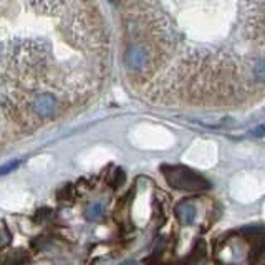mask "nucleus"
Listing matches in <instances>:
<instances>
[{"instance_id": "obj_1", "label": "nucleus", "mask_w": 265, "mask_h": 265, "mask_svg": "<svg viewBox=\"0 0 265 265\" xmlns=\"http://www.w3.org/2000/svg\"><path fill=\"white\" fill-rule=\"evenodd\" d=\"M166 183L172 189L186 192H202L210 189V183L197 171L186 166H161Z\"/></svg>"}, {"instance_id": "obj_2", "label": "nucleus", "mask_w": 265, "mask_h": 265, "mask_svg": "<svg viewBox=\"0 0 265 265\" xmlns=\"http://www.w3.org/2000/svg\"><path fill=\"white\" fill-rule=\"evenodd\" d=\"M32 108L40 118H48L57 111V98L52 93H41L33 100Z\"/></svg>"}, {"instance_id": "obj_3", "label": "nucleus", "mask_w": 265, "mask_h": 265, "mask_svg": "<svg viewBox=\"0 0 265 265\" xmlns=\"http://www.w3.org/2000/svg\"><path fill=\"white\" fill-rule=\"evenodd\" d=\"M242 236L254 247L255 254L265 252V227L263 226H249L242 229Z\"/></svg>"}, {"instance_id": "obj_4", "label": "nucleus", "mask_w": 265, "mask_h": 265, "mask_svg": "<svg viewBox=\"0 0 265 265\" xmlns=\"http://www.w3.org/2000/svg\"><path fill=\"white\" fill-rule=\"evenodd\" d=\"M174 214H176L178 220L183 226H192L197 217V209L191 201H181L176 207H174Z\"/></svg>"}, {"instance_id": "obj_5", "label": "nucleus", "mask_w": 265, "mask_h": 265, "mask_svg": "<svg viewBox=\"0 0 265 265\" xmlns=\"http://www.w3.org/2000/svg\"><path fill=\"white\" fill-rule=\"evenodd\" d=\"M103 215H105V206H103V202H95L86 210V219L90 222H96V220L103 219Z\"/></svg>"}, {"instance_id": "obj_6", "label": "nucleus", "mask_w": 265, "mask_h": 265, "mask_svg": "<svg viewBox=\"0 0 265 265\" xmlns=\"http://www.w3.org/2000/svg\"><path fill=\"white\" fill-rule=\"evenodd\" d=\"M204 254H206V245H204L202 240H199L194 249H192V252L189 254L188 262H189V263H194V262H197V260H201Z\"/></svg>"}, {"instance_id": "obj_7", "label": "nucleus", "mask_w": 265, "mask_h": 265, "mask_svg": "<svg viewBox=\"0 0 265 265\" xmlns=\"http://www.w3.org/2000/svg\"><path fill=\"white\" fill-rule=\"evenodd\" d=\"M7 258L4 260V265H19L27 260V255L23 252H12V254L5 255Z\"/></svg>"}, {"instance_id": "obj_8", "label": "nucleus", "mask_w": 265, "mask_h": 265, "mask_svg": "<svg viewBox=\"0 0 265 265\" xmlns=\"http://www.w3.org/2000/svg\"><path fill=\"white\" fill-rule=\"evenodd\" d=\"M124 171L123 169H114V172H113V176L110 178V186L111 188H114V189H118V188H121V186L124 184Z\"/></svg>"}, {"instance_id": "obj_9", "label": "nucleus", "mask_w": 265, "mask_h": 265, "mask_svg": "<svg viewBox=\"0 0 265 265\" xmlns=\"http://www.w3.org/2000/svg\"><path fill=\"white\" fill-rule=\"evenodd\" d=\"M19 166H20V161H19V159H14V161H10V162H5L4 166H0V176H7V174L14 172Z\"/></svg>"}, {"instance_id": "obj_10", "label": "nucleus", "mask_w": 265, "mask_h": 265, "mask_svg": "<svg viewBox=\"0 0 265 265\" xmlns=\"http://www.w3.org/2000/svg\"><path fill=\"white\" fill-rule=\"evenodd\" d=\"M254 75L257 80H265V60H258L254 66Z\"/></svg>"}, {"instance_id": "obj_11", "label": "nucleus", "mask_w": 265, "mask_h": 265, "mask_svg": "<svg viewBox=\"0 0 265 265\" xmlns=\"http://www.w3.org/2000/svg\"><path fill=\"white\" fill-rule=\"evenodd\" d=\"M121 265H136V263H135V260H126V262H123Z\"/></svg>"}, {"instance_id": "obj_12", "label": "nucleus", "mask_w": 265, "mask_h": 265, "mask_svg": "<svg viewBox=\"0 0 265 265\" xmlns=\"http://www.w3.org/2000/svg\"><path fill=\"white\" fill-rule=\"evenodd\" d=\"M257 132H265V126H260V128L257 129Z\"/></svg>"}]
</instances>
